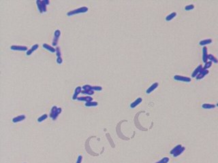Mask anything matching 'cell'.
I'll return each mask as SVG.
<instances>
[{"mask_svg":"<svg viewBox=\"0 0 218 163\" xmlns=\"http://www.w3.org/2000/svg\"><path fill=\"white\" fill-rule=\"evenodd\" d=\"M25 115H20V116H18L16 117H15V118L12 119V122L14 123H17V122H21L24 120L25 119Z\"/></svg>","mask_w":218,"mask_h":163,"instance_id":"16","label":"cell"},{"mask_svg":"<svg viewBox=\"0 0 218 163\" xmlns=\"http://www.w3.org/2000/svg\"><path fill=\"white\" fill-rule=\"evenodd\" d=\"M61 35V31L60 30L57 29L55 31L54 33V38H53V46H56L57 45V43H58V41H59V37Z\"/></svg>","mask_w":218,"mask_h":163,"instance_id":"6","label":"cell"},{"mask_svg":"<svg viewBox=\"0 0 218 163\" xmlns=\"http://www.w3.org/2000/svg\"><path fill=\"white\" fill-rule=\"evenodd\" d=\"M215 107H216L215 105L211 104V103H203V105H202V107H203V109H205V110L214 109Z\"/></svg>","mask_w":218,"mask_h":163,"instance_id":"17","label":"cell"},{"mask_svg":"<svg viewBox=\"0 0 218 163\" xmlns=\"http://www.w3.org/2000/svg\"><path fill=\"white\" fill-rule=\"evenodd\" d=\"M57 64H59V65L62 64V63H63L62 58H61V57H59V58H57Z\"/></svg>","mask_w":218,"mask_h":163,"instance_id":"31","label":"cell"},{"mask_svg":"<svg viewBox=\"0 0 218 163\" xmlns=\"http://www.w3.org/2000/svg\"><path fill=\"white\" fill-rule=\"evenodd\" d=\"M203 66H202L201 65H200L198 67H197L195 69V70L194 71V72L192 73V78H196V76L199 74L200 72L203 70Z\"/></svg>","mask_w":218,"mask_h":163,"instance_id":"11","label":"cell"},{"mask_svg":"<svg viewBox=\"0 0 218 163\" xmlns=\"http://www.w3.org/2000/svg\"><path fill=\"white\" fill-rule=\"evenodd\" d=\"M61 108L57 107V106H53L51 109V111L50 114V117L53 119V120H55L57 117L59 116V114L61 113Z\"/></svg>","mask_w":218,"mask_h":163,"instance_id":"3","label":"cell"},{"mask_svg":"<svg viewBox=\"0 0 218 163\" xmlns=\"http://www.w3.org/2000/svg\"><path fill=\"white\" fill-rule=\"evenodd\" d=\"M211 65H212V62L211 61H207V63H205V65H204V67H203L204 69H207L210 68L211 67Z\"/></svg>","mask_w":218,"mask_h":163,"instance_id":"26","label":"cell"},{"mask_svg":"<svg viewBox=\"0 0 218 163\" xmlns=\"http://www.w3.org/2000/svg\"><path fill=\"white\" fill-rule=\"evenodd\" d=\"M88 8L87 7H81V8H77L75 10H73L72 11H70L67 13V15L68 16H71L75 15V14H81V13H85L88 11Z\"/></svg>","mask_w":218,"mask_h":163,"instance_id":"4","label":"cell"},{"mask_svg":"<svg viewBox=\"0 0 218 163\" xmlns=\"http://www.w3.org/2000/svg\"><path fill=\"white\" fill-rule=\"evenodd\" d=\"M98 105V102L96 101H89V102H87L85 103V106L86 107H95Z\"/></svg>","mask_w":218,"mask_h":163,"instance_id":"23","label":"cell"},{"mask_svg":"<svg viewBox=\"0 0 218 163\" xmlns=\"http://www.w3.org/2000/svg\"><path fill=\"white\" fill-rule=\"evenodd\" d=\"M42 47L46 49V50H48L49 52H52V53H55V52H56V49H55V48H53V46H51L48 45V44H42Z\"/></svg>","mask_w":218,"mask_h":163,"instance_id":"13","label":"cell"},{"mask_svg":"<svg viewBox=\"0 0 218 163\" xmlns=\"http://www.w3.org/2000/svg\"><path fill=\"white\" fill-rule=\"evenodd\" d=\"M176 16H177V13H176V12H173V13H171L170 14L168 15L166 17V21H170V20H171L172 19H174Z\"/></svg>","mask_w":218,"mask_h":163,"instance_id":"22","label":"cell"},{"mask_svg":"<svg viewBox=\"0 0 218 163\" xmlns=\"http://www.w3.org/2000/svg\"><path fill=\"white\" fill-rule=\"evenodd\" d=\"M208 56L209 54L207 53V48L206 46H204L203 48V61L205 63L208 61Z\"/></svg>","mask_w":218,"mask_h":163,"instance_id":"9","label":"cell"},{"mask_svg":"<svg viewBox=\"0 0 218 163\" xmlns=\"http://www.w3.org/2000/svg\"><path fill=\"white\" fill-rule=\"evenodd\" d=\"M208 73H209V71H208L207 69H203V70L200 72L199 74L196 77V80H201V79H203V78L206 76V75H207Z\"/></svg>","mask_w":218,"mask_h":163,"instance_id":"8","label":"cell"},{"mask_svg":"<svg viewBox=\"0 0 218 163\" xmlns=\"http://www.w3.org/2000/svg\"><path fill=\"white\" fill-rule=\"evenodd\" d=\"M81 91H82V87L81 86H77V87L75 88V91H74V93L72 96V99L73 100H76L78 98V95L81 93Z\"/></svg>","mask_w":218,"mask_h":163,"instance_id":"10","label":"cell"},{"mask_svg":"<svg viewBox=\"0 0 218 163\" xmlns=\"http://www.w3.org/2000/svg\"><path fill=\"white\" fill-rule=\"evenodd\" d=\"M208 60H210V61H211L212 63L213 62L215 63H218V59L216 58L215 57H214L213 54H209V56H208Z\"/></svg>","mask_w":218,"mask_h":163,"instance_id":"20","label":"cell"},{"mask_svg":"<svg viewBox=\"0 0 218 163\" xmlns=\"http://www.w3.org/2000/svg\"><path fill=\"white\" fill-rule=\"evenodd\" d=\"M49 3L50 2L48 0H43V1L37 0L36 1V4H37L39 12L40 13L46 12V6L49 5Z\"/></svg>","mask_w":218,"mask_h":163,"instance_id":"1","label":"cell"},{"mask_svg":"<svg viewBox=\"0 0 218 163\" xmlns=\"http://www.w3.org/2000/svg\"><path fill=\"white\" fill-rule=\"evenodd\" d=\"M158 85H159V84H158V82H155V83L153 84L150 87L147 89V91H146V93H147V94H150V93H151L153 91H154L158 87Z\"/></svg>","mask_w":218,"mask_h":163,"instance_id":"12","label":"cell"},{"mask_svg":"<svg viewBox=\"0 0 218 163\" xmlns=\"http://www.w3.org/2000/svg\"><path fill=\"white\" fill-rule=\"evenodd\" d=\"M38 48H39V45H38V44H35V45H34L30 49L28 50L27 51L26 55L27 56H30L31 54L33 53L34 52H35L36 50L38 49Z\"/></svg>","mask_w":218,"mask_h":163,"instance_id":"14","label":"cell"},{"mask_svg":"<svg viewBox=\"0 0 218 163\" xmlns=\"http://www.w3.org/2000/svg\"><path fill=\"white\" fill-rule=\"evenodd\" d=\"M212 43V39H203L202 41L199 42V44L200 46H205L210 44Z\"/></svg>","mask_w":218,"mask_h":163,"instance_id":"19","label":"cell"},{"mask_svg":"<svg viewBox=\"0 0 218 163\" xmlns=\"http://www.w3.org/2000/svg\"><path fill=\"white\" fill-rule=\"evenodd\" d=\"M77 100L79 101H85V102H89V101H93V98L89 96H86V97H78Z\"/></svg>","mask_w":218,"mask_h":163,"instance_id":"18","label":"cell"},{"mask_svg":"<svg viewBox=\"0 0 218 163\" xmlns=\"http://www.w3.org/2000/svg\"><path fill=\"white\" fill-rule=\"evenodd\" d=\"M217 106L218 107V103H217Z\"/></svg>","mask_w":218,"mask_h":163,"instance_id":"32","label":"cell"},{"mask_svg":"<svg viewBox=\"0 0 218 163\" xmlns=\"http://www.w3.org/2000/svg\"><path fill=\"white\" fill-rule=\"evenodd\" d=\"M82 161H83V156L81 155H79L77 158L76 163H82Z\"/></svg>","mask_w":218,"mask_h":163,"instance_id":"30","label":"cell"},{"mask_svg":"<svg viewBox=\"0 0 218 163\" xmlns=\"http://www.w3.org/2000/svg\"><path fill=\"white\" fill-rule=\"evenodd\" d=\"M194 8V6L193 4H190V5H188L185 7V10H187V11H189V10H192Z\"/></svg>","mask_w":218,"mask_h":163,"instance_id":"27","label":"cell"},{"mask_svg":"<svg viewBox=\"0 0 218 163\" xmlns=\"http://www.w3.org/2000/svg\"><path fill=\"white\" fill-rule=\"evenodd\" d=\"M174 79L177 81H180V82H191V78L186 76H182L176 75L174 76Z\"/></svg>","mask_w":218,"mask_h":163,"instance_id":"5","label":"cell"},{"mask_svg":"<svg viewBox=\"0 0 218 163\" xmlns=\"http://www.w3.org/2000/svg\"><path fill=\"white\" fill-rule=\"evenodd\" d=\"M82 94H86L88 95H92L94 94V91L91 90V89H85L81 91Z\"/></svg>","mask_w":218,"mask_h":163,"instance_id":"21","label":"cell"},{"mask_svg":"<svg viewBox=\"0 0 218 163\" xmlns=\"http://www.w3.org/2000/svg\"><path fill=\"white\" fill-rule=\"evenodd\" d=\"M169 160L170 159L168 157H164L162 159H161L160 160H159V161L155 163H168Z\"/></svg>","mask_w":218,"mask_h":163,"instance_id":"25","label":"cell"},{"mask_svg":"<svg viewBox=\"0 0 218 163\" xmlns=\"http://www.w3.org/2000/svg\"><path fill=\"white\" fill-rule=\"evenodd\" d=\"M47 118H48V115H47V114H43L42 116H41L40 117H39V118H38V120H38V122H43L44 120H45Z\"/></svg>","mask_w":218,"mask_h":163,"instance_id":"24","label":"cell"},{"mask_svg":"<svg viewBox=\"0 0 218 163\" xmlns=\"http://www.w3.org/2000/svg\"><path fill=\"white\" fill-rule=\"evenodd\" d=\"M92 90L96 91H101L102 90V88L100 86H92Z\"/></svg>","mask_w":218,"mask_h":163,"instance_id":"29","label":"cell"},{"mask_svg":"<svg viewBox=\"0 0 218 163\" xmlns=\"http://www.w3.org/2000/svg\"><path fill=\"white\" fill-rule=\"evenodd\" d=\"M10 49L12 50H18V51H27V47L24 46H11Z\"/></svg>","mask_w":218,"mask_h":163,"instance_id":"7","label":"cell"},{"mask_svg":"<svg viewBox=\"0 0 218 163\" xmlns=\"http://www.w3.org/2000/svg\"></svg>","mask_w":218,"mask_h":163,"instance_id":"33","label":"cell"},{"mask_svg":"<svg viewBox=\"0 0 218 163\" xmlns=\"http://www.w3.org/2000/svg\"><path fill=\"white\" fill-rule=\"evenodd\" d=\"M55 49H56V54H57V58H59V57H61V50H60V48H59V47H57Z\"/></svg>","mask_w":218,"mask_h":163,"instance_id":"28","label":"cell"},{"mask_svg":"<svg viewBox=\"0 0 218 163\" xmlns=\"http://www.w3.org/2000/svg\"><path fill=\"white\" fill-rule=\"evenodd\" d=\"M185 148L184 147H183L181 145H178L177 146H175L174 148H173V150L170 151V154L174 156V157H177L179 155H181L183 152H184Z\"/></svg>","mask_w":218,"mask_h":163,"instance_id":"2","label":"cell"},{"mask_svg":"<svg viewBox=\"0 0 218 163\" xmlns=\"http://www.w3.org/2000/svg\"><path fill=\"white\" fill-rule=\"evenodd\" d=\"M143 101V99L142 98H140V97H138L137 99H136L135 101H134V102H132L131 104H130V107L131 108H135L136 107L138 106V105H139L140 103H141V102Z\"/></svg>","mask_w":218,"mask_h":163,"instance_id":"15","label":"cell"}]
</instances>
